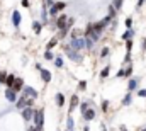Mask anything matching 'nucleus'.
<instances>
[{
    "mask_svg": "<svg viewBox=\"0 0 146 131\" xmlns=\"http://www.w3.org/2000/svg\"><path fill=\"white\" fill-rule=\"evenodd\" d=\"M61 48H63V53H66V56H68L72 61H75V63H80V61H82V55H80L78 51H75L70 44H66V43H65Z\"/></svg>",
    "mask_w": 146,
    "mask_h": 131,
    "instance_id": "f257e3e1",
    "label": "nucleus"
},
{
    "mask_svg": "<svg viewBox=\"0 0 146 131\" xmlns=\"http://www.w3.org/2000/svg\"><path fill=\"white\" fill-rule=\"evenodd\" d=\"M15 109H19V111H22V109H26V107H33L34 106V99H29V97H24V96H21V97L15 100Z\"/></svg>",
    "mask_w": 146,
    "mask_h": 131,
    "instance_id": "f03ea898",
    "label": "nucleus"
},
{
    "mask_svg": "<svg viewBox=\"0 0 146 131\" xmlns=\"http://www.w3.org/2000/svg\"><path fill=\"white\" fill-rule=\"evenodd\" d=\"M33 123H34V126L36 128H44V109L42 107H39L36 109V112H34V118H33Z\"/></svg>",
    "mask_w": 146,
    "mask_h": 131,
    "instance_id": "7ed1b4c3",
    "label": "nucleus"
},
{
    "mask_svg": "<svg viewBox=\"0 0 146 131\" xmlns=\"http://www.w3.org/2000/svg\"><path fill=\"white\" fill-rule=\"evenodd\" d=\"M70 46H72L75 51H82V49H85V37L82 36V37H75V39H70Z\"/></svg>",
    "mask_w": 146,
    "mask_h": 131,
    "instance_id": "20e7f679",
    "label": "nucleus"
},
{
    "mask_svg": "<svg viewBox=\"0 0 146 131\" xmlns=\"http://www.w3.org/2000/svg\"><path fill=\"white\" fill-rule=\"evenodd\" d=\"M24 97H29V99H34L36 100L39 97V92H37L34 87H31V85H24V89H22V92H21Z\"/></svg>",
    "mask_w": 146,
    "mask_h": 131,
    "instance_id": "39448f33",
    "label": "nucleus"
},
{
    "mask_svg": "<svg viewBox=\"0 0 146 131\" xmlns=\"http://www.w3.org/2000/svg\"><path fill=\"white\" fill-rule=\"evenodd\" d=\"M34 112H36V109H34V107H26V109H22V111H21V118H22L26 123H31V121H33V118H34Z\"/></svg>",
    "mask_w": 146,
    "mask_h": 131,
    "instance_id": "423d86ee",
    "label": "nucleus"
},
{
    "mask_svg": "<svg viewBox=\"0 0 146 131\" xmlns=\"http://www.w3.org/2000/svg\"><path fill=\"white\" fill-rule=\"evenodd\" d=\"M66 22H68L66 14H61V15H58V17L54 19V27H56L58 31H61V29H65V27H66Z\"/></svg>",
    "mask_w": 146,
    "mask_h": 131,
    "instance_id": "0eeeda50",
    "label": "nucleus"
},
{
    "mask_svg": "<svg viewBox=\"0 0 146 131\" xmlns=\"http://www.w3.org/2000/svg\"><path fill=\"white\" fill-rule=\"evenodd\" d=\"M3 96L7 99V102H10V104H15V100L19 99V96L12 90V89H9V87H5V90H3Z\"/></svg>",
    "mask_w": 146,
    "mask_h": 131,
    "instance_id": "6e6552de",
    "label": "nucleus"
},
{
    "mask_svg": "<svg viewBox=\"0 0 146 131\" xmlns=\"http://www.w3.org/2000/svg\"><path fill=\"white\" fill-rule=\"evenodd\" d=\"M24 85H26V84H24V78L17 77V78H15V82H14V85H12L10 89H12L15 94H21V92H22V89H24Z\"/></svg>",
    "mask_w": 146,
    "mask_h": 131,
    "instance_id": "1a4fd4ad",
    "label": "nucleus"
},
{
    "mask_svg": "<svg viewBox=\"0 0 146 131\" xmlns=\"http://www.w3.org/2000/svg\"><path fill=\"white\" fill-rule=\"evenodd\" d=\"M78 104H80V99H78V96L76 94H73L72 97H70V106H68V114L72 116V112L78 107Z\"/></svg>",
    "mask_w": 146,
    "mask_h": 131,
    "instance_id": "9d476101",
    "label": "nucleus"
},
{
    "mask_svg": "<svg viewBox=\"0 0 146 131\" xmlns=\"http://www.w3.org/2000/svg\"><path fill=\"white\" fill-rule=\"evenodd\" d=\"M21 21H22V15H21V12H19V10H12V26H14L15 29H19V26H21Z\"/></svg>",
    "mask_w": 146,
    "mask_h": 131,
    "instance_id": "9b49d317",
    "label": "nucleus"
},
{
    "mask_svg": "<svg viewBox=\"0 0 146 131\" xmlns=\"http://www.w3.org/2000/svg\"><path fill=\"white\" fill-rule=\"evenodd\" d=\"M39 77H41V80H42L44 84H49V82L53 80V75H51V72H49V70H46V68H42V70L39 72Z\"/></svg>",
    "mask_w": 146,
    "mask_h": 131,
    "instance_id": "f8f14e48",
    "label": "nucleus"
},
{
    "mask_svg": "<svg viewBox=\"0 0 146 131\" xmlns=\"http://www.w3.org/2000/svg\"><path fill=\"white\" fill-rule=\"evenodd\" d=\"M138 87H139V78H129V82H127V92H134V90H138Z\"/></svg>",
    "mask_w": 146,
    "mask_h": 131,
    "instance_id": "ddd939ff",
    "label": "nucleus"
},
{
    "mask_svg": "<svg viewBox=\"0 0 146 131\" xmlns=\"http://www.w3.org/2000/svg\"><path fill=\"white\" fill-rule=\"evenodd\" d=\"M95 118H97V112H95V109H94V107H90L88 111H85V112H83V119H85L87 123L94 121Z\"/></svg>",
    "mask_w": 146,
    "mask_h": 131,
    "instance_id": "4468645a",
    "label": "nucleus"
},
{
    "mask_svg": "<svg viewBox=\"0 0 146 131\" xmlns=\"http://www.w3.org/2000/svg\"><path fill=\"white\" fill-rule=\"evenodd\" d=\"M134 34H136L134 29H126L121 34V41H131V39H134Z\"/></svg>",
    "mask_w": 146,
    "mask_h": 131,
    "instance_id": "2eb2a0df",
    "label": "nucleus"
},
{
    "mask_svg": "<svg viewBox=\"0 0 146 131\" xmlns=\"http://www.w3.org/2000/svg\"><path fill=\"white\" fill-rule=\"evenodd\" d=\"M54 102H56L58 107H65V104H66V97H65L61 92H58V94L54 96Z\"/></svg>",
    "mask_w": 146,
    "mask_h": 131,
    "instance_id": "dca6fc26",
    "label": "nucleus"
},
{
    "mask_svg": "<svg viewBox=\"0 0 146 131\" xmlns=\"http://www.w3.org/2000/svg\"><path fill=\"white\" fill-rule=\"evenodd\" d=\"M78 107H80V112L83 114L85 111H88V109L92 107V102H90V100H82V102L78 104Z\"/></svg>",
    "mask_w": 146,
    "mask_h": 131,
    "instance_id": "f3484780",
    "label": "nucleus"
},
{
    "mask_svg": "<svg viewBox=\"0 0 146 131\" xmlns=\"http://www.w3.org/2000/svg\"><path fill=\"white\" fill-rule=\"evenodd\" d=\"M60 41H58V37L56 36H53L49 41H48V44H46V49H49V51H53V48H56V44H58Z\"/></svg>",
    "mask_w": 146,
    "mask_h": 131,
    "instance_id": "a211bd4d",
    "label": "nucleus"
},
{
    "mask_svg": "<svg viewBox=\"0 0 146 131\" xmlns=\"http://www.w3.org/2000/svg\"><path fill=\"white\" fill-rule=\"evenodd\" d=\"M15 78H17V77H15V73H9V75H7V78H5V87H9V89H10V87L14 85Z\"/></svg>",
    "mask_w": 146,
    "mask_h": 131,
    "instance_id": "6ab92c4d",
    "label": "nucleus"
},
{
    "mask_svg": "<svg viewBox=\"0 0 146 131\" xmlns=\"http://www.w3.org/2000/svg\"><path fill=\"white\" fill-rule=\"evenodd\" d=\"M70 31L72 29H68V27H65V29H61V31H58V34H56V37H58V41H63L68 34H70Z\"/></svg>",
    "mask_w": 146,
    "mask_h": 131,
    "instance_id": "aec40b11",
    "label": "nucleus"
},
{
    "mask_svg": "<svg viewBox=\"0 0 146 131\" xmlns=\"http://www.w3.org/2000/svg\"><path fill=\"white\" fill-rule=\"evenodd\" d=\"M33 31H34V34H41V31H42V24L39 22V21H33Z\"/></svg>",
    "mask_w": 146,
    "mask_h": 131,
    "instance_id": "412c9836",
    "label": "nucleus"
},
{
    "mask_svg": "<svg viewBox=\"0 0 146 131\" xmlns=\"http://www.w3.org/2000/svg\"><path fill=\"white\" fill-rule=\"evenodd\" d=\"M131 102H133V94H131V92H127V94L122 97L121 104H122V106H131Z\"/></svg>",
    "mask_w": 146,
    "mask_h": 131,
    "instance_id": "4be33fe9",
    "label": "nucleus"
},
{
    "mask_svg": "<svg viewBox=\"0 0 146 131\" xmlns=\"http://www.w3.org/2000/svg\"><path fill=\"white\" fill-rule=\"evenodd\" d=\"M75 130V121H73V118L68 114L66 116V131H73Z\"/></svg>",
    "mask_w": 146,
    "mask_h": 131,
    "instance_id": "5701e85b",
    "label": "nucleus"
},
{
    "mask_svg": "<svg viewBox=\"0 0 146 131\" xmlns=\"http://www.w3.org/2000/svg\"><path fill=\"white\" fill-rule=\"evenodd\" d=\"M109 75H110V66L107 65V66H104V68H102V72H100V75H99V77H100V80H106Z\"/></svg>",
    "mask_w": 146,
    "mask_h": 131,
    "instance_id": "b1692460",
    "label": "nucleus"
},
{
    "mask_svg": "<svg viewBox=\"0 0 146 131\" xmlns=\"http://www.w3.org/2000/svg\"><path fill=\"white\" fill-rule=\"evenodd\" d=\"M82 36H83V31H82V29H76V27H75V29H72V31H70V39L82 37Z\"/></svg>",
    "mask_w": 146,
    "mask_h": 131,
    "instance_id": "393cba45",
    "label": "nucleus"
},
{
    "mask_svg": "<svg viewBox=\"0 0 146 131\" xmlns=\"http://www.w3.org/2000/svg\"><path fill=\"white\" fill-rule=\"evenodd\" d=\"M53 61H54V66H56V68H65V60H63L61 56H54Z\"/></svg>",
    "mask_w": 146,
    "mask_h": 131,
    "instance_id": "a878e982",
    "label": "nucleus"
},
{
    "mask_svg": "<svg viewBox=\"0 0 146 131\" xmlns=\"http://www.w3.org/2000/svg\"><path fill=\"white\" fill-rule=\"evenodd\" d=\"M109 107H110V102L107 99H102V100H100V109H102V112H107Z\"/></svg>",
    "mask_w": 146,
    "mask_h": 131,
    "instance_id": "bb28decb",
    "label": "nucleus"
},
{
    "mask_svg": "<svg viewBox=\"0 0 146 131\" xmlns=\"http://www.w3.org/2000/svg\"><path fill=\"white\" fill-rule=\"evenodd\" d=\"M110 5H112V7L119 12V10L122 9V5H124V0H112V3H110Z\"/></svg>",
    "mask_w": 146,
    "mask_h": 131,
    "instance_id": "cd10ccee",
    "label": "nucleus"
},
{
    "mask_svg": "<svg viewBox=\"0 0 146 131\" xmlns=\"http://www.w3.org/2000/svg\"><path fill=\"white\" fill-rule=\"evenodd\" d=\"M53 5H54V9H56L58 12H61V10H65V9H66V2H54Z\"/></svg>",
    "mask_w": 146,
    "mask_h": 131,
    "instance_id": "c85d7f7f",
    "label": "nucleus"
},
{
    "mask_svg": "<svg viewBox=\"0 0 146 131\" xmlns=\"http://www.w3.org/2000/svg\"><path fill=\"white\" fill-rule=\"evenodd\" d=\"M44 60L53 61V60H54V53H53V51H49V49H46V51H44Z\"/></svg>",
    "mask_w": 146,
    "mask_h": 131,
    "instance_id": "c756f323",
    "label": "nucleus"
},
{
    "mask_svg": "<svg viewBox=\"0 0 146 131\" xmlns=\"http://www.w3.org/2000/svg\"><path fill=\"white\" fill-rule=\"evenodd\" d=\"M115 14H117V10H115V9H114L112 5H107V15L114 19V17H115Z\"/></svg>",
    "mask_w": 146,
    "mask_h": 131,
    "instance_id": "7c9ffc66",
    "label": "nucleus"
},
{
    "mask_svg": "<svg viewBox=\"0 0 146 131\" xmlns=\"http://www.w3.org/2000/svg\"><path fill=\"white\" fill-rule=\"evenodd\" d=\"M109 55H110L109 46H104V48L100 49V58H106V56H109Z\"/></svg>",
    "mask_w": 146,
    "mask_h": 131,
    "instance_id": "2f4dec72",
    "label": "nucleus"
},
{
    "mask_svg": "<svg viewBox=\"0 0 146 131\" xmlns=\"http://www.w3.org/2000/svg\"><path fill=\"white\" fill-rule=\"evenodd\" d=\"M124 72H126V77H129V78H131L133 72H134V66H133L131 63H129V66H127V68H124ZM126 77H124V78H126Z\"/></svg>",
    "mask_w": 146,
    "mask_h": 131,
    "instance_id": "473e14b6",
    "label": "nucleus"
},
{
    "mask_svg": "<svg viewBox=\"0 0 146 131\" xmlns=\"http://www.w3.org/2000/svg\"><path fill=\"white\" fill-rule=\"evenodd\" d=\"M78 90H80V92L87 90V80H80V82H78Z\"/></svg>",
    "mask_w": 146,
    "mask_h": 131,
    "instance_id": "72a5a7b5",
    "label": "nucleus"
},
{
    "mask_svg": "<svg viewBox=\"0 0 146 131\" xmlns=\"http://www.w3.org/2000/svg\"><path fill=\"white\" fill-rule=\"evenodd\" d=\"M7 75H9V73H7L5 70L0 72V85H5V78H7Z\"/></svg>",
    "mask_w": 146,
    "mask_h": 131,
    "instance_id": "f704fd0d",
    "label": "nucleus"
},
{
    "mask_svg": "<svg viewBox=\"0 0 146 131\" xmlns=\"http://www.w3.org/2000/svg\"><path fill=\"white\" fill-rule=\"evenodd\" d=\"M124 26H126V29H133V17H127L124 21Z\"/></svg>",
    "mask_w": 146,
    "mask_h": 131,
    "instance_id": "c9c22d12",
    "label": "nucleus"
},
{
    "mask_svg": "<svg viewBox=\"0 0 146 131\" xmlns=\"http://www.w3.org/2000/svg\"><path fill=\"white\" fill-rule=\"evenodd\" d=\"M133 44H134V39L126 41V51H127V53H131V51H133Z\"/></svg>",
    "mask_w": 146,
    "mask_h": 131,
    "instance_id": "e433bc0d",
    "label": "nucleus"
},
{
    "mask_svg": "<svg viewBox=\"0 0 146 131\" xmlns=\"http://www.w3.org/2000/svg\"><path fill=\"white\" fill-rule=\"evenodd\" d=\"M124 77H126L124 68H119V70H117V73H115V78H124Z\"/></svg>",
    "mask_w": 146,
    "mask_h": 131,
    "instance_id": "4c0bfd02",
    "label": "nucleus"
},
{
    "mask_svg": "<svg viewBox=\"0 0 146 131\" xmlns=\"http://www.w3.org/2000/svg\"><path fill=\"white\" fill-rule=\"evenodd\" d=\"M138 97L146 99V89H138Z\"/></svg>",
    "mask_w": 146,
    "mask_h": 131,
    "instance_id": "58836bf2",
    "label": "nucleus"
},
{
    "mask_svg": "<svg viewBox=\"0 0 146 131\" xmlns=\"http://www.w3.org/2000/svg\"><path fill=\"white\" fill-rule=\"evenodd\" d=\"M26 131H42V130H41V128H36V126L33 124V126H29V128H27Z\"/></svg>",
    "mask_w": 146,
    "mask_h": 131,
    "instance_id": "ea45409f",
    "label": "nucleus"
},
{
    "mask_svg": "<svg viewBox=\"0 0 146 131\" xmlns=\"http://www.w3.org/2000/svg\"><path fill=\"white\" fill-rule=\"evenodd\" d=\"M21 3H22V7H26V9L31 7V5H29V0H21Z\"/></svg>",
    "mask_w": 146,
    "mask_h": 131,
    "instance_id": "a19ab883",
    "label": "nucleus"
},
{
    "mask_svg": "<svg viewBox=\"0 0 146 131\" xmlns=\"http://www.w3.org/2000/svg\"><path fill=\"white\" fill-rule=\"evenodd\" d=\"M141 49L146 51V37H143V41H141Z\"/></svg>",
    "mask_w": 146,
    "mask_h": 131,
    "instance_id": "79ce46f5",
    "label": "nucleus"
},
{
    "mask_svg": "<svg viewBox=\"0 0 146 131\" xmlns=\"http://www.w3.org/2000/svg\"><path fill=\"white\" fill-rule=\"evenodd\" d=\"M34 68H36L37 72H41V70H42V65H41V63H36V65H34Z\"/></svg>",
    "mask_w": 146,
    "mask_h": 131,
    "instance_id": "37998d69",
    "label": "nucleus"
},
{
    "mask_svg": "<svg viewBox=\"0 0 146 131\" xmlns=\"http://www.w3.org/2000/svg\"><path fill=\"white\" fill-rule=\"evenodd\" d=\"M119 131H127V128H126V124H121V126H119Z\"/></svg>",
    "mask_w": 146,
    "mask_h": 131,
    "instance_id": "c03bdc74",
    "label": "nucleus"
},
{
    "mask_svg": "<svg viewBox=\"0 0 146 131\" xmlns=\"http://www.w3.org/2000/svg\"><path fill=\"white\" fill-rule=\"evenodd\" d=\"M143 3H145V0H138V9H139V7H143Z\"/></svg>",
    "mask_w": 146,
    "mask_h": 131,
    "instance_id": "a18cd8bd",
    "label": "nucleus"
},
{
    "mask_svg": "<svg viewBox=\"0 0 146 131\" xmlns=\"http://www.w3.org/2000/svg\"><path fill=\"white\" fill-rule=\"evenodd\" d=\"M100 130H102V131H107V126H106V124L102 123V124H100Z\"/></svg>",
    "mask_w": 146,
    "mask_h": 131,
    "instance_id": "49530a36",
    "label": "nucleus"
},
{
    "mask_svg": "<svg viewBox=\"0 0 146 131\" xmlns=\"http://www.w3.org/2000/svg\"><path fill=\"white\" fill-rule=\"evenodd\" d=\"M65 131H66V130H65ZM73 131H75V130H73Z\"/></svg>",
    "mask_w": 146,
    "mask_h": 131,
    "instance_id": "de8ad7c7",
    "label": "nucleus"
}]
</instances>
